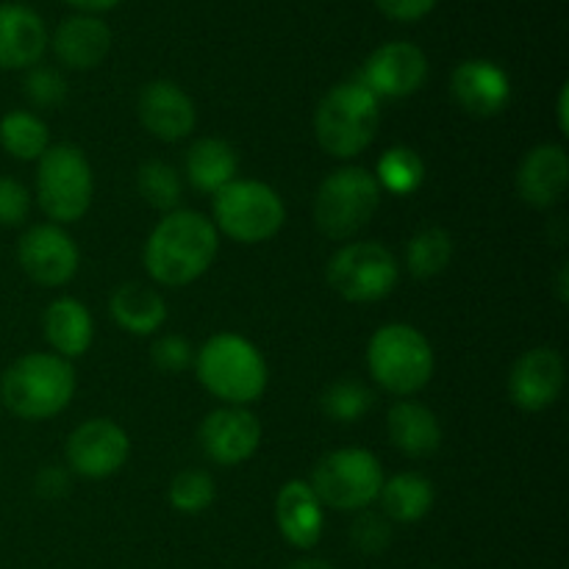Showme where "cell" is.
I'll list each match as a JSON object with an SVG mask.
<instances>
[{
  "mask_svg": "<svg viewBox=\"0 0 569 569\" xmlns=\"http://www.w3.org/2000/svg\"><path fill=\"white\" fill-rule=\"evenodd\" d=\"M220 253L214 222L192 209H176L159 220L144 242V270L161 287H189L209 272Z\"/></svg>",
  "mask_w": 569,
  "mask_h": 569,
  "instance_id": "cell-1",
  "label": "cell"
},
{
  "mask_svg": "<svg viewBox=\"0 0 569 569\" xmlns=\"http://www.w3.org/2000/svg\"><path fill=\"white\" fill-rule=\"evenodd\" d=\"M76 395V370L56 353H26L0 378V400L14 417L42 422L61 415Z\"/></svg>",
  "mask_w": 569,
  "mask_h": 569,
  "instance_id": "cell-2",
  "label": "cell"
},
{
  "mask_svg": "<svg viewBox=\"0 0 569 569\" xmlns=\"http://www.w3.org/2000/svg\"><path fill=\"white\" fill-rule=\"evenodd\" d=\"M194 372L209 395L226 406H244L264 395L270 372L261 350L239 333H217L194 353Z\"/></svg>",
  "mask_w": 569,
  "mask_h": 569,
  "instance_id": "cell-3",
  "label": "cell"
},
{
  "mask_svg": "<svg viewBox=\"0 0 569 569\" xmlns=\"http://www.w3.org/2000/svg\"><path fill=\"white\" fill-rule=\"evenodd\" d=\"M381 126V100L359 81L337 83L315 111L317 142L333 159H356L376 139Z\"/></svg>",
  "mask_w": 569,
  "mask_h": 569,
  "instance_id": "cell-4",
  "label": "cell"
},
{
  "mask_svg": "<svg viewBox=\"0 0 569 569\" xmlns=\"http://www.w3.org/2000/svg\"><path fill=\"white\" fill-rule=\"evenodd\" d=\"M433 348L426 333L406 322H389L372 333L367 345V367L372 381L395 398L417 395L433 376Z\"/></svg>",
  "mask_w": 569,
  "mask_h": 569,
  "instance_id": "cell-5",
  "label": "cell"
},
{
  "mask_svg": "<svg viewBox=\"0 0 569 569\" xmlns=\"http://www.w3.org/2000/svg\"><path fill=\"white\" fill-rule=\"evenodd\" d=\"M94 176L87 153L70 142L50 144L37 161V203L53 226H70L89 211Z\"/></svg>",
  "mask_w": 569,
  "mask_h": 569,
  "instance_id": "cell-6",
  "label": "cell"
},
{
  "mask_svg": "<svg viewBox=\"0 0 569 569\" xmlns=\"http://www.w3.org/2000/svg\"><path fill=\"white\" fill-rule=\"evenodd\" d=\"M381 187L376 176L365 167H342L333 170L320 183L315 198V222L320 233L333 242L356 237L370 226L381 206Z\"/></svg>",
  "mask_w": 569,
  "mask_h": 569,
  "instance_id": "cell-7",
  "label": "cell"
},
{
  "mask_svg": "<svg viewBox=\"0 0 569 569\" xmlns=\"http://www.w3.org/2000/svg\"><path fill=\"white\" fill-rule=\"evenodd\" d=\"M214 228L239 244L270 242L287 222L281 194L261 181H231L214 194Z\"/></svg>",
  "mask_w": 569,
  "mask_h": 569,
  "instance_id": "cell-8",
  "label": "cell"
},
{
  "mask_svg": "<svg viewBox=\"0 0 569 569\" xmlns=\"http://www.w3.org/2000/svg\"><path fill=\"white\" fill-rule=\"evenodd\" d=\"M383 481L387 478L378 456L361 448H342L317 461L309 487L328 509L361 511L378 500Z\"/></svg>",
  "mask_w": 569,
  "mask_h": 569,
  "instance_id": "cell-9",
  "label": "cell"
},
{
  "mask_svg": "<svg viewBox=\"0 0 569 569\" xmlns=\"http://www.w3.org/2000/svg\"><path fill=\"white\" fill-rule=\"evenodd\" d=\"M326 278L348 303H376L398 287L400 267L381 242H350L331 256Z\"/></svg>",
  "mask_w": 569,
  "mask_h": 569,
  "instance_id": "cell-10",
  "label": "cell"
},
{
  "mask_svg": "<svg viewBox=\"0 0 569 569\" xmlns=\"http://www.w3.org/2000/svg\"><path fill=\"white\" fill-rule=\"evenodd\" d=\"M17 261L33 283L56 289L76 278L81 253L64 228L44 222V226H33L22 233L20 244H17Z\"/></svg>",
  "mask_w": 569,
  "mask_h": 569,
  "instance_id": "cell-11",
  "label": "cell"
},
{
  "mask_svg": "<svg viewBox=\"0 0 569 569\" xmlns=\"http://www.w3.org/2000/svg\"><path fill=\"white\" fill-rule=\"evenodd\" d=\"M131 453V439L109 417L81 422L67 439V465L76 476L109 478L122 470Z\"/></svg>",
  "mask_w": 569,
  "mask_h": 569,
  "instance_id": "cell-12",
  "label": "cell"
},
{
  "mask_svg": "<svg viewBox=\"0 0 569 569\" xmlns=\"http://www.w3.org/2000/svg\"><path fill=\"white\" fill-rule=\"evenodd\" d=\"M356 78L378 100L409 98V94L420 92L422 83L428 81V59L415 42H387L367 56L365 67Z\"/></svg>",
  "mask_w": 569,
  "mask_h": 569,
  "instance_id": "cell-13",
  "label": "cell"
},
{
  "mask_svg": "<svg viewBox=\"0 0 569 569\" xmlns=\"http://www.w3.org/2000/svg\"><path fill=\"white\" fill-rule=\"evenodd\" d=\"M261 445V422L244 406H222L200 422V448L220 467H237L253 459Z\"/></svg>",
  "mask_w": 569,
  "mask_h": 569,
  "instance_id": "cell-14",
  "label": "cell"
},
{
  "mask_svg": "<svg viewBox=\"0 0 569 569\" xmlns=\"http://www.w3.org/2000/svg\"><path fill=\"white\" fill-rule=\"evenodd\" d=\"M565 389V359L553 348H533L517 359L509 376V398L522 411H545Z\"/></svg>",
  "mask_w": 569,
  "mask_h": 569,
  "instance_id": "cell-15",
  "label": "cell"
},
{
  "mask_svg": "<svg viewBox=\"0 0 569 569\" xmlns=\"http://www.w3.org/2000/svg\"><path fill=\"white\" fill-rule=\"evenodd\" d=\"M137 114L144 131L161 142H181L198 122L192 98L172 81L144 83L137 100Z\"/></svg>",
  "mask_w": 569,
  "mask_h": 569,
  "instance_id": "cell-16",
  "label": "cell"
},
{
  "mask_svg": "<svg viewBox=\"0 0 569 569\" xmlns=\"http://www.w3.org/2000/svg\"><path fill=\"white\" fill-rule=\"evenodd\" d=\"M456 106L472 117H495L511 100L509 72L489 59H467L450 76Z\"/></svg>",
  "mask_w": 569,
  "mask_h": 569,
  "instance_id": "cell-17",
  "label": "cell"
},
{
  "mask_svg": "<svg viewBox=\"0 0 569 569\" xmlns=\"http://www.w3.org/2000/svg\"><path fill=\"white\" fill-rule=\"evenodd\" d=\"M48 44V26L37 11L20 3L0 6V70H31Z\"/></svg>",
  "mask_w": 569,
  "mask_h": 569,
  "instance_id": "cell-18",
  "label": "cell"
},
{
  "mask_svg": "<svg viewBox=\"0 0 569 569\" xmlns=\"http://www.w3.org/2000/svg\"><path fill=\"white\" fill-rule=\"evenodd\" d=\"M50 48L67 70H94L111 50V28L98 14H72L59 22Z\"/></svg>",
  "mask_w": 569,
  "mask_h": 569,
  "instance_id": "cell-19",
  "label": "cell"
},
{
  "mask_svg": "<svg viewBox=\"0 0 569 569\" xmlns=\"http://www.w3.org/2000/svg\"><path fill=\"white\" fill-rule=\"evenodd\" d=\"M569 187V156L561 144H537L517 170V192L537 209H550Z\"/></svg>",
  "mask_w": 569,
  "mask_h": 569,
  "instance_id": "cell-20",
  "label": "cell"
},
{
  "mask_svg": "<svg viewBox=\"0 0 569 569\" xmlns=\"http://www.w3.org/2000/svg\"><path fill=\"white\" fill-rule=\"evenodd\" d=\"M276 522L278 531L283 533L289 545L300 550H309L320 542L322 526V503L317 495L311 492L309 483L303 481H289L283 483L281 492L276 498Z\"/></svg>",
  "mask_w": 569,
  "mask_h": 569,
  "instance_id": "cell-21",
  "label": "cell"
},
{
  "mask_svg": "<svg viewBox=\"0 0 569 569\" xmlns=\"http://www.w3.org/2000/svg\"><path fill=\"white\" fill-rule=\"evenodd\" d=\"M387 433L400 453L411 459L433 456L442 445V426L428 406L417 400H398L387 415Z\"/></svg>",
  "mask_w": 569,
  "mask_h": 569,
  "instance_id": "cell-22",
  "label": "cell"
},
{
  "mask_svg": "<svg viewBox=\"0 0 569 569\" xmlns=\"http://www.w3.org/2000/svg\"><path fill=\"white\" fill-rule=\"evenodd\" d=\"M44 339L61 359H78L92 348L94 322L87 306L76 298H59L44 311Z\"/></svg>",
  "mask_w": 569,
  "mask_h": 569,
  "instance_id": "cell-23",
  "label": "cell"
},
{
  "mask_svg": "<svg viewBox=\"0 0 569 569\" xmlns=\"http://www.w3.org/2000/svg\"><path fill=\"white\" fill-rule=\"evenodd\" d=\"M109 311L122 331L133 337H150L167 322V303L148 283H122L109 300Z\"/></svg>",
  "mask_w": 569,
  "mask_h": 569,
  "instance_id": "cell-24",
  "label": "cell"
},
{
  "mask_svg": "<svg viewBox=\"0 0 569 569\" xmlns=\"http://www.w3.org/2000/svg\"><path fill=\"white\" fill-rule=\"evenodd\" d=\"M239 156L226 139L203 137L192 142L187 150V161H183V176L189 178L194 189L200 192L217 194L222 187L237 181Z\"/></svg>",
  "mask_w": 569,
  "mask_h": 569,
  "instance_id": "cell-25",
  "label": "cell"
},
{
  "mask_svg": "<svg viewBox=\"0 0 569 569\" xmlns=\"http://www.w3.org/2000/svg\"><path fill=\"white\" fill-rule=\"evenodd\" d=\"M433 483L422 472H398L389 481H383L378 500L387 520L395 522H417L431 511Z\"/></svg>",
  "mask_w": 569,
  "mask_h": 569,
  "instance_id": "cell-26",
  "label": "cell"
},
{
  "mask_svg": "<svg viewBox=\"0 0 569 569\" xmlns=\"http://www.w3.org/2000/svg\"><path fill=\"white\" fill-rule=\"evenodd\" d=\"M0 148L17 161H39L50 148V131L42 117L14 109L0 120Z\"/></svg>",
  "mask_w": 569,
  "mask_h": 569,
  "instance_id": "cell-27",
  "label": "cell"
},
{
  "mask_svg": "<svg viewBox=\"0 0 569 569\" xmlns=\"http://www.w3.org/2000/svg\"><path fill=\"white\" fill-rule=\"evenodd\" d=\"M372 176H376L381 192H392L398 198H406V194L417 192L422 187V181H426V161L420 159L417 150L398 144V148L383 150Z\"/></svg>",
  "mask_w": 569,
  "mask_h": 569,
  "instance_id": "cell-28",
  "label": "cell"
},
{
  "mask_svg": "<svg viewBox=\"0 0 569 569\" xmlns=\"http://www.w3.org/2000/svg\"><path fill=\"white\" fill-rule=\"evenodd\" d=\"M450 259H453V237L439 226L422 228L406 248V267L411 276L422 278V281L448 270Z\"/></svg>",
  "mask_w": 569,
  "mask_h": 569,
  "instance_id": "cell-29",
  "label": "cell"
},
{
  "mask_svg": "<svg viewBox=\"0 0 569 569\" xmlns=\"http://www.w3.org/2000/svg\"><path fill=\"white\" fill-rule=\"evenodd\" d=\"M137 189L142 194V200L153 209L170 211L178 209L183 198V181L178 176V170L167 161H144L137 172Z\"/></svg>",
  "mask_w": 569,
  "mask_h": 569,
  "instance_id": "cell-30",
  "label": "cell"
},
{
  "mask_svg": "<svg viewBox=\"0 0 569 569\" xmlns=\"http://www.w3.org/2000/svg\"><path fill=\"white\" fill-rule=\"evenodd\" d=\"M372 392L361 381L353 378H342L333 381L331 387L322 392V411L331 417L333 422H356L370 411Z\"/></svg>",
  "mask_w": 569,
  "mask_h": 569,
  "instance_id": "cell-31",
  "label": "cell"
},
{
  "mask_svg": "<svg viewBox=\"0 0 569 569\" xmlns=\"http://www.w3.org/2000/svg\"><path fill=\"white\" fill-rule=\"evenodd\" d=\"M167 498H170L172 509L181 511V515H200L214 503L217 489L209 472L183 470L172 478Z\"/></svg>",
  "mask_w": 569,
  "mask_h": 569,
  "instance_id": "cell-32",
  "label": "cell"
},
{
  "mask_svg": "<svg viewBox=\"0 0 569 569\" xmlns=\"http://www.w3.org/2000/svg\"><path fill=\"white\" fill-rule=\"evenodd\" d=\"M22 89H26V98L33 109H48V111L64 106L67 92H70L67 78L61 76L56 67H44V64H37L28 70Z\"/></svg>",
  "mask_w": 569,
  "mask_h": 569,
  "instance_id": "cell-33",
  "label": "cell"
},
{
  "mask_svg": "<svg viewBox=\"0 0 569 569\" xmlns=\"http://www.w3.org/2000/svg\"><path fill=\"white\" fill-rule=\"evenodd\" d=\"M350 539H353V548L359 553L378 556L392 542V526H389V520L383 515L365 511L361 517H356L353 528H350Z\"/></svg>",
  "mask_w": 569,
  "mask_h": 569,
  "instance_id": "cell-34",
  "label": "cell"
},
{
  "mask_svg": "<svg viewBox=\"0 0 569 569\" xmlns=\"http://www.w3.org/2000/svg\"><path fill=\"white\" fill-rule=\"evenodd\" d=\"M150 359H153L156 370L167 372V376H178V372L192 367L194 350L192 345L183 337H178V333H164V337L156 339L153 348H150Z\"/></svg>",
  "mask_w": 569,
  "mask_h": 569,
  "instance_id": "cell-35",
  "label": "cell"
},
{
  "mask_svg": "<svg viewBox=\"0 0 569 569\" xmlns=\"http://www.w3.org/2000/svg\"><path fill=\"white\" fill-rule=\"evenodd\" d=\"M31 214V192L17 178H0V226H22Z\"/></svg>",
  "mask_w": 569,
  "mask_h": 569,
  "instance_id": "cell-36",
  "label": "cell"
},
{
  "mask_svg": "<svg viewBox=\"0 0 569 569\" xmlns=\"http://www.w3.org/2000/svg\"><path fill=\"white\" fill-rule=\"evenodd\" d=\"M439 0H376L381 14L395 22H417L437 9Z\"/></svg>",
  "mask_w": 569,
  "mask_h": 569,
  "instance_id": "cell-37",
  "label": "cell"
},
{
  "mask_svg": "<svg viewBox=\"0 0 569 569\" xmlns=\"http://www.w3.org/2000/svg\"><path fill=\"white\" fill-rule=\"evenodd\" d=\"M70 476H67L64 467H44L42 472L37 476V492L42 495V498H64L67 492H70Z\"/></svg>",
  "mask_w": 569,
  "mask_h": 569,
  "instance_id": "cell-38",
  "label": "cell"
},
{
  "mask_svg": "<svg viewBox=\"0 0 569 569\" xmlns=\"http://www.w3.org/2000/svg\"><path fill=\"white\" fill-rule=\"evenodd\" d=\"M72 9H78V14H106V11L117 9L122 0H64Z\"/></svg>",
  "mask_w": 569,
  "mask_h": 569,
  "instance_id": "cell-39",
  "label": "cell"
},
{
  "mask_svg": "<svg viewBox=\"0 0 569 569\" xmlns=\"http://www.w3.org/2000/svg\"><path fill=\"white\" fill-rule=\"evenodd\" d=\"M567 103H569V89L561 87L559 103H556V114H559V131L565 133V137L569 133V109H567Z\"/></svg>",
  "mask_w": 569,
  "mask_h": 569,
  "instance_id": "cell-40",
  "label": "cell"
},
{
  "mask_svg": "<svg viewBox=\"0 0 569 569\" xmlns=\"http://www.w3.org/2000/svg\"><path fill=\"white\" fill-rule=\"evenodd\" d=\"M289 569H333L331 565H326V561H317V559H303V561H295Z\"/></svg>",
  "mask_w": 569,
  "mask_h": 569,
  "instance_id": "cell-41",
  "label": "cell"
},
{
  "mask_svg": "<svg viewBox=\"0 0 569 569\" xmlns=\"http://www.w3.org/2000/svg\"><path fill=\"white\" fill-rule=\"evenodd\" d=\"M567 276H569V270H567V264L561 267V272H559V300L561 303H567Z\"/></svg>",
  "mask_w": 569,
  "mask_h": 569,
  "instance_id": "cell-42",
  "label": "cell"
}]
</instances>
